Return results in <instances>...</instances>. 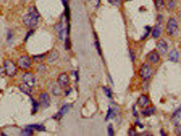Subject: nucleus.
Segmentation results:
<instances>
[{"instance_id":"nucleus-1","label":"nucleus","mask_w":181,"mask_h":136,"mask_svg":"<svg viewBox=\"0 0 181 136\" xmlns=\"http://www.w3.org/2000/svg\"><path fill=\"white\" fill-rule=\"evenodd\" d=\"M39 16V13L36 7L31 6L29 8L28 13L24 15L23 22L28 27H33L38 23Z\"/></svg>"},{"instance_id":"nucleus-2","label":"nucleus","mask_w":181,"mask_h":136,"mask_svg":"<svg viewBox=\"0 0 181 136\" xmlns=\"http://www.w3.org/2000/svg\"><path fill=\"white\" fill-rule=\"evenodd\" d=\"M166 31L168 35L173 36L175 35L178 31V24L174 18H171L168 20L166 24Z\"/></svg>"},{"instance_id":"nucleus-3","label":"nucleus","mask_w":181,"mask_h":136,"mask_svg":"<svg viewBox=\"0 0 181 136\" xmlns=\"http://www.w3.org/2000/svg\"><path fill=\"white\" fill-rule=\"evenodd\" d=\"M4 69L6 75L10 77L14 76L17 73V69L13 62L6 60L4 63Z\"/></svg>"},{"instance_id":"nucleus-4","label":"nucleus","mask_w":181,"mask_h":136,"mask_svg":"<svg viewBox=\"0 0 181 136\" xmlns=\"http://www.w3.org/2000/svg\"><path fill=\"white\" fill-rule=\"evenodd\" d=\"M22 80L24 84L30 88H32L35 86L36 83L35 76L30 72H27L23 74Z\"/></svg>"},{"instance_id":"nucleus-5","label":"nucleus","mask_w":181,"mask_h":136,"mask_svg":"<svg viewBox=\"0 0 181 136\" xmlns=\"http://www.w3.org/2000/svg\"><path fill=\"white\" fill-rule=\"evenodd\" d=\"M153 71L151 67L147 64H144L141 66L139 71V74L141 77L144 79H147L150 77Z\"/></svg>"},{"instance_id":"nucleus-6","label":"nucleus","mask_w":181,"mask_h":136,"mask_svg":"<svg viewBox=\"0 0 181 136\" xmlns=\"http://www.w3.org/2000/svg\"><path fill=\"white\" fill-rule=\"evenodd\" d=\"M18 65L20 68L22 69H28L31 65V59L27 56H23L19 58Z\"/></svg>"},{"instance_id":"nucleus-7","label":"nucleus","mask_w":181,"mask_h":136,"mask_svg":"<svg viewBox=\"0 0 181 136\" xmlns=\"http://www.w3.org/2000/svg\"><path fill=\"white\" fill-rule=\"evenodd\" d=\"M39 102L41 106L43 108H48L51 102L50 96L47 93H41L39 96Z\"/></svg>"},{"instance_id":"nucleus-8","label":"nucleus","mask_w":181,"mask_h":136,"mask_svg":"<svg viewBox=\"0 0 181 136\" xmlns=\"http://www.w3.org/2000/svg\"><path fill=\"white\" fill-rule=\"evenodd\" d=\"M69 78L66 73H62L59 75L57 79V83L60 87H65L68 84Z\"/></svg>"},{"instance_id":"nucleus-9","label":"nucleus","mask_w":181,"mask_h":136,"mask_svg":"<svg viewBox=\"0 0 181 136\" xmlns=\"http://www.w3.org/2000/svg\"><path fill=\"white\" fill-rule=\"evenodd\" d=\"M71 107V106L70 104H66L63 106V107L60 110V111H59L56 114V116L54 117L55 119L57 120L60 119L69 111V110L70 109V108Z\"/></svg>"},{"instance_id":"nucleus-10","label":"nucleus","mask_w":181,"mask_h":136,"mask_svg":"<svg viewBox=\"0 0 181 136\" xmlns=\"http://www.w3.org/2000/svg\"><path fill=\"white\" fill-rule=\"evenodd\" d=\"M181 117V105L175 110L172 117V121L174 125H178Z\"/></svg>"},{"instance_id":"nucleus-11","label":"nucleus","mask_w":181,"mask_h":136,"mask_svg":"<svg viewBox=\"0 0 181 136\" xmlns=\"http://www.w3.org/2000/svg\"><path fill=\"white\" fill-rule=\"evenodd\" d=\"M157 48L161 54H165L168 50V46L166 42L164 40H160L158 41L157 44Z\"/></svg>"},{"instance_id":"nucleus-12","label":"nucleus","mask_w":181,"mask_h":136,"mask_svg":"<svg viewBox=\"0 0 181 136\" xmlns=\"http://www.w3.org/2000/svg\"><path fill=\"white\" fill-rule=\"evenodd\" d=\"M169 58L170 60L172 62H178L179 59V54L178 51L176 49H173L171 51L169 54Z\"/></svg>"},{"instance_id":"nucleus-13","label":"nucleus","mask_w":181,"mask_h":136,"mask_svg":"<svg viewBox=\"0 0 181 136\" xmlns=\"http://www.w3.org/2000/svg\"><path fill=\"white\" fill-rule=\"evenodd\" d=\"M148 101L149 100L148 97L145 95H142L139 97V98L138 99L137 103L139 105L140 107L143 108L145 107L146 105L148 104Z\"/></svg>"},{"instance_id":"nucleus-14","label":"nucleus","mask_w":181,"mask_h":136,"mask_svg":"<svg viewBox=\"0 0 181 136\" xmlns=\"http://www.w3.org/2000/svg\"><path fill=\"white\" fill-rule=\"evenodd\" d=\"M149 60L153 63H157L159 61L160 57L158 53L156 52H153L149 55Z\"/></svg>"},{"instance_id":"nucleus-15","label":"nucleus","mask_w":181,"mask_h":136,"mask_svg":"<svg viewBox=\"0 0 181 136\" xmlns=\"http://www.w3.org/2000/svg\"><path fill=\"white\" fill-rule=\"evenodd\" d=\"M155 111V109L154 108L148 107V108H147L146 109H145L144 110H143L141 112V114L144 116L149 117V116L152 115V114H153Z\"/></svg>"},{"instance_id":"nucleus-16","label":"nucleus","mask_w":181,"mask_h":136,"mask_svg":"<svg viewBox=\"0 0 181 136\" xmlns=\"http://www.w3.org/2000/svg\"><path fill=\"white\" fill-rule=\"evenodd\" d=\"M161 33V28L159 25H156L152 31V37L154 38H158Z\"/></svg>"},{"instance_id":"nucleus-17","label":"nucleus","mask_w":181,"mask_h":136,"mask_svg":"<svg viewBox=\"0 0 181 136\" xmlns=\"http://www.w3.org/2000/svg\"><path fill=\"white\" fill-rule=\"evenodd\" d=\"M155 5L157 10L160 11L165 6V4L163 0H155Z\"/></svg>"},{"instance_id":"nucleus-18","label":"nucleus","mask_w":181,"mask_h":136,"mask_svg":"<svg viewBox=\"0 0 181 136\" xmlns=\"http://www.w3.org/2000/svg\"><path fill=\"white\" fill-rule=\"evenodd\" d=\"M28 127L31 129H34L39 131H43L46 130L45 127L41 125H32L29 126Z\"/></svg>"},{"instance_id":"nucleus-19","label":"nucleus","mask_w":181,"mask_h":136,"mask_svg":"<svg viewBox=\"0 0 181 136\" xmlns=\"http://www.w3.org/2000/svg\"><path fill=\"white\" fill-rule=\"evenodd\" d=\"M58 55L57 54V52H52V53L50 55L49 57L48 60L49 61L54 62L55 61H56V59L58 58Z\"/></svg>"},{"instance_id":"nucleus-20","label":"nucleus","mask_w":181,"mask_h":136,"mask_svg":"<svg viewBox=\"0 0 181 136\" xmlns=\"http://www.w3.org/2000/svg\"><path fill=\"white\" fill-rule=\"evenodd\" d=\"M109 2L114 6H120L123 0H108Z\"/></svg>"},{"instance_id":"nucleus-21","label":"nucleus","mask_w":181,"mask_h":136,"mask_svg":"<svg viewBox=\"0 0 181 136\" xmlns=\"http://www.w3.org/2000/svg\"><path fill=\"white\" fill-rule=\"evenodd\" d=\"M22 134L23 136H31V135H32L33 132H32V129L28 127V128L26 129V130H25L24 131H23Z\"/></svg>"},{"instance_id":"nucleus-22","label":"nucleus","mask_w":181,"mask_h":136,"mask_svg":"<svg viewBox=\"0 0 181 136\" xmlns=\"http://www.w3.org/2000/svg\"><path fill=\"white\" fill-rule=\"evenodd\" d=\"M115 113L113 112V111H112V110L110 108H109L108 112L107 113V118H106V120H108L109 119L111 118H113V117L115 116Z\"/></svg>"},{"instance_id":"nucleus-23","label":"nucleus","mask_w":181,"mask_h":136,"mask_svg":"<svg viewBox=\"0 0 181 136\" xmlns=\"http://www.w3.org/2000/svg\"><path fill=\"white\" fill-rule=\"evenodd\" d=\"M108 131H109V136H113L114 133H113V129L112 126L111 125H110L108 127Z\"/></svg>"},{"instance_id":"nucleus-24","label":"nucleus","mask_w":181,"mask_h":136,"mask_svg":"<svg viewBox=\"0 0 181 136\" xmlns=\"http://www.w3.org/2000/svg\"><path fill=\"white\" fill-rule=\"evenodd\" d=\"M177 135H181V127H178L175 130Z\"/></svg>"},{"instance_id":"nucleus-25","label":"nucleus","mask_w":181,"mask_h":136,"mask_svg":"<svg viewBox=\"0 0 181 136\" xmlns=\"http://www.w3.org/2000/svg\"><path fill=\"white\" fill-rule=\"evenodd\" d=\"M128 134L130 136H134L136 135V131L133 129H130Z\"/></svg>"},{"instance_id":"nucleus-26","label":"nucleus","mask_w":181,"mask_h":136,"mask_svg":"<svg viewBox=\"0 0 181 136\" xmlns=\"http://www.w3.org/2000/svg\"><path fill=\"white\" fill-rule=\"evenodd\" d=\"M104 88L105 92H106L107 95H108L109 97H111V93L110 91H109L108 88Z\"/></svg>"},{"instance_id":"nucleus-27","label":"nucleus","mask_w":181,"mask_h":136,"mask_svg":"<svg viewBox=\"0 0 181 136\" xmlns=\"http://www.w3.org/2000/svg\"><path fill=\"white\" fill-rule=\"evenodd\" d=\"M3 70H2V69L1 68V67H0V76H1V75H3Z\"/></svg>"},{"instance_id":"nucleus-28","label":"nucleus","mask_w":181,"mask_h":136,"mask_svg":"<svg viewBox=\"0 0 181 136\" xmlns=\"http://www.w3.org/2000/svg\"><path fill=\"white\" fill-rule=\"evenodd\" d=\"M160 133H161V135L162 136H165V133H164V131H163V130H161V132H160Z\"/></svg>"},{"instance_id":"nucleus-29","label":"nucleus","mask_w":181,"mask_h":136,"mask_svg":"<svg viewBox=\"0 0 181 136\" xmlns=\"http://www.w3.org/2000/svg\"><path fill=\"white\" fill-rule=\"evenodd\" d=\"M62 1L64 2L65 3V4H66V0H62Z\"/></svg>"}]
</instances>
